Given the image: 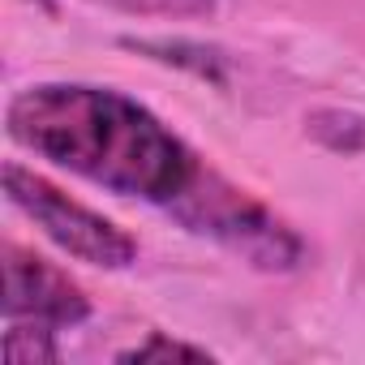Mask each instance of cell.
<instances>
[{
  "label": "cell",
  "mask_w": 365,
  "mask_h": 365,
  "mask_svg": "<svg viewBox=\"0 0 365 365\" xmlns=\"http://www.w3.org/2000/svg\"><path fill=\"white\" fill-rule=\"evenodd\" d=\"M168 215L176 224H185L190 232H198V237L220 241L224 250H232L237 258H245L258 271H292L305 258L301 237L275 211H267L254 194H245L232 180H224L215 168H202L194 190Z\"/></svg>",
  "instance_id": "7a4b0ae2"
},
{
  "label": "cell",
  "mask_w": 365,
  "mask_h": 365,
  "mask_svg": "<svg viewBox=\"0 0 365 365\" xmlns=\"http://www.w3.org/2000/svg\"><path fill=\"white\" fill-rule=\"evenodd\" d=\"M26 5H35L39 14H56V0H26Z\"/></svg>",
  "instance_id": "ba28073f"
},
{
  "label": "cell",
  "mask_w": 365,
  "mask_h": 365,
  "mask_svg": "<svg viewBox=\"0 0 365 365\" xmlns=\"http://www.w3.org/2000/svg\"><path fill=\"white\" fill-rule=\"evenodd\" d=\"M5 194L56 250H65L78 262L103 267V271H125L138 258V241L120 224L82 207L78 198H69L65 190H56L52 180H43L39 172H31L22 163H5Z\"/></svg>",
  "instance_id": "3957f363"
},
{
  "label": "cell",
  "mask_w": 365,
  "mask_h": 365,
  "mask_svg": "<svg viewBox=\"0 0 365 365\" xmlns=\"http://www.w3.org/2000/svg\"><path fill=\"white\" fill-rule=\"evenodd\" d=\"M5 318H31L65 331L91 318V301L61 267L22 245H5Z\"/></svg>",
  "instance_id": "277c9868"
},
{
  "label": "cell",
  "mask_w": 365,
  "mask_h": 365,
  "mask_svg": "<svg viewBox=\"0 0 365 365\" xmlns=\"http://www.w3.org/2000/svg\"><path fill=\"white\" fill-rule=\"evenodd\" d=\"M120 361H211V352L194 348V344H180V339H168L163 331H150V339L120 352Z\"/></svg>",
  "instance_id": "52a82bcc"
},
{
  "label": "cell",
  "mask_w": 365,
  "mask_h": 365,
  "mask_svg": "<svg viewBox=\"0 0 365 365\" xmlns=\"http://www.w3.org/2000/svg\"><path fill=\"white\" fill-rule=\"evenodd\" d=\"M9 138L91 185L172 211L202 176V159L150 108L112 86L39 82L9 99Z\"/></svg>",
  "instance_id": "6da1fadb"
},
{
  "label": "cell",
  "mask_w": 365,
  "mask_h": 365,
  "mask_svg": "<svg viewBox=\"0 0 365 365\" xmlns=\"http://www.w3.org/2000/svg\"><path fill=\"white\" fill-rule=\"evenodd\" d=\"M5 356L14 365H35V361H56V327L31 322V318H9L5 331Z\"/></svg>",
  "instance_id": "5b68a950"
},
{
  "label": "cell",
  "mask_w": 365,
  "mask_h": 365,
  "mask_svg": "<svg viewBox=\"0 0 365 365\" xmlns=\"http://www.w3.org/2000/svg\"><path fill=\"white\" fill-rule=\"evenodd\" d=\"M91 5L129 18H207L220 9V0H91Z\"/></svg>",
  "instance_id": "8992f818"
}]
</instances>
